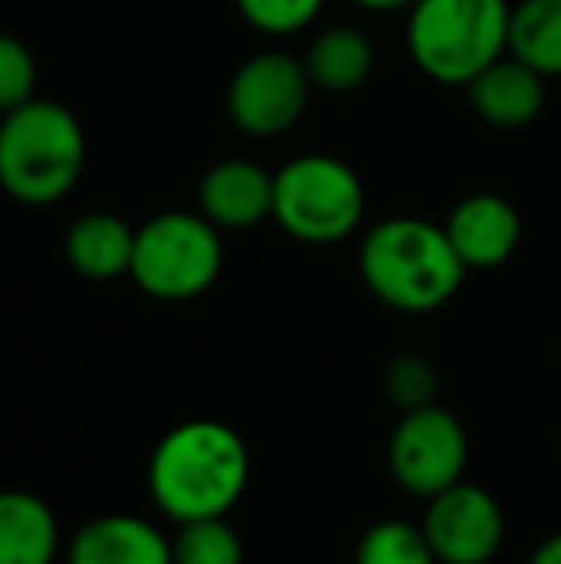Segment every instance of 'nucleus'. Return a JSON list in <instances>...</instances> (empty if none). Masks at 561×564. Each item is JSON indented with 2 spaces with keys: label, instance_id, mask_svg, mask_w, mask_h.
<instances>
[{
  "label": "nucleus",
  "instance_id": "1",
  "mask_svg": "<svg viewBox=\"0 0 561 564\" xmlns=\"http://www.w3.org/2000/svg\"><path fill=\"white\" fill-rule=\"evenodd\" d=\"M250 484V449L235 426L219 419L177 423L150 453L147 488L173 522L219 519Z\"/></svg>",
  "mask_w": 561,
  "mask_h": 564
},
{
  "label": "nucleus",
  "instance_id": "2",
  "mask_svg": "<svg viewBox=\"0 0 561 564\" xmlns=\"http://www.w3.org/2000/svg\"><path fill=\"white\" fill-rule=\"evenodd\" d=\"M358 273L385 307L431 315L457 296L470 269L454 253L442 224L420 216H389L362 235Z\"/></svg>",
  "mask_w": 561,
  "mask_h": 564
},
{
  "label": "nucleus",
  "instance_id": "3",
  "mask_svg": "<svg viewBox=\"0 0 561 564\" xmlns=\"http://www.w3.org/2000/svg\"><path fill=\"white\" fill-rule=\"evenodd\" d=\"M89 162L82 119L35 97L0 116V188L23 208H51L77 188Z\"/></svg>",
  "mask_w": 561,
  "mask_h": 564
},
{
  "label": "nucleus",
  "instance_id": "4",
  "mask_svg": "<svg viewBox=\"0 0 561 564\" xmlns=\"http://www.w3.org/2000/svg\"><path fill=\"white\" fill-rule=\"evenodd\" d=\"M511 0H412L404 46L412 66L442 89H465L508 54Z\"/></svg>",
  "mask_w": 561,
  "mask_h": 564
},
{
  "label": "nucleus",
  "instance_id": "5",
  "mask_svg": "<svg viewBox=\"0 0 561 564\" xmlns=\"http://www.w3.org/2000/svg\"><path fill=\"white\" fill-rule=\"evenodd\" d=\"M366 219V185L335 154H300L273 170V224L304 246L350 238Z\"/></svg>",
  "mask_w": 561,
  "mask_h": 564
},
{
  "label": "nucleus",
  "instance_id": "6",
  "mask_svg": "<svg viewBox=\"0 0 561 564\" xmlns=\"http://www.w3.org/2000/svg\"><path fill=\"white\" fill-rule=\"evenodd\" d=\"M224 230L201 212H158L136 227V253L128 276L139 292L162 304L196 300L219 281Z\"/></svg>",
  "mask_w": 561,
  "mask_h": 564
},
{
  "label": "nucleus",
  "instance_id": "7",
  "mask_svg": "<svg viewBox=\"0 0 561 564\" xmlns=\"http://www.w3.org/2000/svg\"><path fill=\"white\" fill-rule=\"evenodd\" d=\"M312 93L315 85L304 69V58L281 51V46H266L235 66L224 93V108L239 134L270 142L289 134L304 119Z\"/></svg>",
  "mask_w": 561,
  "mask_h": 564
},
{
  "label": "nucleus",
  "instance_id": "8",
  "mask_svg": "<svg viewBox=\"0 0 561 564\" xmlns=\"http://www.w3.org/2000/svg\"><path fill=\"white\" fill-rule=\"evenodd\" d=\"M470 465V434L454 411L427 403L404 411L389 438V473L404 491L431 499L450 484L465 480Z\"/></svg>",
  "mask_w": 561,
  "mask_h": 564
},
{
  "label": "nucleus",
  "instance_id": "9",
  "mask_svg": "<svg viewBox=\"0 0 561 564\" xmlns=\"http://www.w3.org/2000/svg\"><path fill=\"white\" fill-rule=\"evenodd\" d=\"M439 564H488L504 545V507L481 484L457 480L427 499L420 522Z\"/></svg>",
  "mask_w": 561,
  "mask_h": 564
},
{
  "label": "nucleus",
  "instance_id": "10",
  "mask_svg": "<svg viewBox=\"0 0 561 564\" xmlns=\"http://www.w3.org/2000/svg\"><path fill=\"white\" fill-rule=\"evenodd\" d=\"M442 230L470 273H488L511 261V253L519 250L524 219L516 204L504 200L500 193H470L450 208Z\"/></svg>",
  "mask_w": 561,
  "mask_h": 564
},
{
  "label": "nucleus",
  "instance_id": "11",
  "mask_svg": "<svg viewBox=\"0 0 561 564\" xmlns=\"http://www.w3.org/2000/svg\"><path fill=\"white\" fill-rule=\"evenodd\" d=\"M196 212L219 230H255L273 219V173L250 158L208 165L196 185Z\"/></svg>",
  "mask_w": 561,
  "mask_h": 564
},
{
  "label": "nucleus",
  "instance_id": "12",
  "mask_svg": "<svg viewBox=\"0 0 561 564\" xmlns=\"http://www.w3.org/2000/svg\"><path fill=\"white\" fill-rule=\"evenodd\" d=\"M465 100L481 123L496 131H524L547 112V77L504 54L465 85Z\"/></svg>",
  "mask_w": 561,
  "mask_h": 564
},
{
  "label": "nucleus",
  "instance_id": "13",
  "mask_svg": "<svg viewBox=\"0 0 561 564\" xmlns=\"http://www.w3.org/2000/svg\"><path fill=\"white\" fill-rule=\"evenodd\" d=\"M66 564H173L170 538L139 514H100L66 542Z\"/></svg>",
  "mask_w": 561,
  "mask_h": 564
},
{
  "label": "nucleus",
  "instance_id": "14",
  "mask_svg": "<svg viewBox=\"0 0 561 564\" xmlns=\"http://www.w3.org/2000/svg\"><path fill=\"white\" fill-rule=\"evenodd\" d=\"M300 58H304L315 93L346 97V93H358L374 77L377 46L358 23H327V28L315 31Z\"/></svg>",
  "mask_w": 561,
  "mask_h": 564
},
{
  "label": "nucleus",
  "instance_id": "15",
  "mask_svg": "<svg viewBox=\"0 0 561 564\" xmlns=\"http://www.w3.org/2000/svg\"><path fill=\"white\" fill-rule=\"evenodd\" d=\"M66 261L85 281H116L128 276L136 253V227L116 212H85L66 230Z\"/></svg>",
  "mask_w": 561,
  "mask_h": 564
},
{
  "label": "nucleus",
  "instance_id": "16",
  "mask_svg": "<svg viewBox=\"0 0 561 564\" xmlns=\"http://www.w3.org/2000/svg\"><path fill=\"white\" fill-rule=\"evenodd\" d=\"M62 530L39 496L20 488L0 491V564H54Z\"/></svg>",
  "mask_w": 561,
  "mask_h": 564
},
{
  "label": "nucleus",
  "instance_id": "17",
  "mask_svg": "<svg viewBox=\"0 0 561 564\" xmlns=\"http://www.w3.org/2000/svg\"><path fill=\"white\" fill-rule=\"evenodd\" d=\"M508 54L547 82L561 77V0H516L508 20Z\"/></svg>",
  "mask_w": 561,
  "mask_h": 564
},
{
  "label": "nucleus",
  "instance_id": "18",
  "mask_svg": "<svg viewBox=\"0 0 561 564\" xmlns=\"http://www.w3.org/2000/svg\"><path fill=\"white\" fill-rule=\"evenodd\" d=\"M173 564H242V538L239 530L219 519H193L177 522V534L170 538Z\"/></svg>",
  "mask_w": 561,
  "mask_h": 564
},
{
  "label": "nucleus",
  "instance_id": "19",
  "mask_svg": "<svg viewBox=\"0 0 561 564\" xmlns=\"http://www.w3.org/2000/svg\"><path fill=\"white\" fill-rule=\"evenodd\" d=\"M354 564H439V561H434L420 527L400 522V519H385V522H374V527L358 538Z\"/></svg>",
  "mask_w": 561,
  "mask_h": 564
},
{
  "label": "nucleus",
  "instance_id": "20",
  "mask_svg": "<svg viewBox=\"0 0 561 564\" xmlns=\"http://www.w3.org/2000/svg\"><path fill=\"white\" fill-rule=\"evenodd\" d=\"M327 0H235V12L247 28L266 39H292L320 20Z\"/></svg>",
  "mask_w": 561,
  "mask_h": 564
},
{
  "label": "nucleus",
  "instance_id": "21",
  "mask_svg": "<svg viewBox=\"0 0 561 564\" xmlns=\"http://www.w3.org/2000/svg\"><path fill=\"white\" fill-rule=\"evenodd\" d=\"M39 66L31 46L12 31H0V116L35 100Z\"/></svg>",
  "mask_w": 561,
  "mask_h": 564
},
{
  "label": "nucleus",
  "instance_id": "22",
  "mask_svg": "<svg viewBox=\"0 0 561 564\" xmlns=\"http://www.w3.org/2000/svg\"><path fill=\"white\" fill-rule=\"evenodd\" d=\"M434 392H439V369L423 354L392 357L389 369H385V395L400 411L427 408V403H434Z\"/></svg>",
  "mask_w": 561,
  "mask_h": 564
},
{
  "label": "nucleus",
  "instance_id": "23",
  "mask_svg": "<svg viewBox=\"0 0 561 564\" xmlns=\"http://www.w3.org/2000/svg\"><path fill=\"white\" fill-rule=\"evenodd\" d=\"M527 564H561V530L558 534H550V538H542L539 545H535V553H531V561Z\"/></svg>",
  "mask_w": 561,
  "mask_h": 564
},
{
  "label": "nucleus",
  "instance_id": "24",
  "mask_svg": "<svg viewBox=\"0 0 561 564\" xmlns=\"http://www.w3.org/2000/svg\"><path fill=\"white\" fill-rule=\"evenodd\" d=\"M346 4L362 8V12H377V15H389V12H404L412 0H346Z\"/></svg>",
  "mask_w": 561,
  "mask_h": 564
},
{
  "label": "nucleus",
  "instance_id": "25",
  "mask_svg": "<svg viewBox=\"0 0 561 564\" xmlns=\"http://www.w3.org/2000/svg\"><path fill=\"white\" fill-rule=\"evenodd\" d=\"M558 457H561V431H558Z\"/></svg>",
  "mask_w": 561,
  "mask_h": 564
}]
</instances>
